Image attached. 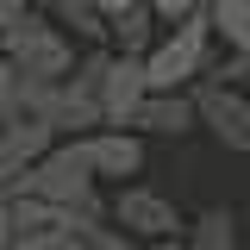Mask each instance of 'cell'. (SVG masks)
I'll return each mask as SVG.
<instances>
[{"mask_svg": "<svg viewBox=\"0 0 250 250\" xmlns=\"http://www.w3.org/2000/svg\"><path fill=\"white\" fill-rule=\"evenodd\" d=\"M0 200H44V207H62V213H82V219H113V194H106L100 175L88 169L82 144H62V150H50L31 175L0 182Z\"/></svg>", "mask_w": 250, "mask_h": 250, "instance_id": "obj_1", "label": "cell"}, {"mask_svg": "<svg viewBox=\"0 0 250 250\" xmlns=\"http://www.w3.org/2000/svg\"><path fill=\"white\" fill-rule=\"evenodd\" d=\"M0 50H6V62H13L19 75H31V82H69V75L82 69V57H88L50 13H25V19L0 25Z\"/></svg>", "mask_w": 250, "mask_h": 250, "instance_id": "obj_2", "label": "cell"}, {"mask_svg": "<svg viewBox=\"0 0 250 250\" xmlns=\"http://www.w3.org/2000/svg\"><path fill=\"white\" fill-rule=\"evenodd\" d=\"M213 44H219L213 13H194V19H182V25H169V31H163V44L144 57L150 88H156V94H194L200 82H207Z\"/></svg>", "mask_w": 250, "mask_h": 250, "instance_id": "obj_3", "label": "cell"}, {"mask_svg": "<svg viewBox=\"0 0 250 250\" xmlns=\"http://www.w3.org/2000/svg\"><path fill=\"white\" fill-rule=\"evenodd\" d=\"M113 225H119L131 244H175V238H188V225L194 219H182V207L163 194V188H150V182H131V188H119L113 194Z\"/></svg>", "mask_w": 250, "mask_h": 250, "instance_id": "obj_4", "label": "cell"}, {"mask_svg": "<svg viewBox=\"0 0 250 250\" xmlns=\"http://www.w3.org/2000/svg\"><path fill=\"white\" fill-rule=\"evenodd\" d=\"M194 100H200V125L213 131L219 150L250 156V94H244V88H225V82L207 75V82L194 88Z\"/></svg>", "mask_w": 250, "mask_h": 250, "instance_id": "obj_5", "label": "cell"}, {"mask_svg": "<svg viewBox=\"0 0 250 250\" xmlns=\"http://www.w3.org/2000/svg\"><path fill=\"white\" fill-rule=\"evenodd\" d=\"M82 156H88V169L100 175V188H131L144 175V138L138 131H94V138H75Z\"/></svg>", "mask_w": 250, "mask_h": 250, "instance_id": "obj_6", "label": "cell"}, {"mask_svg": "<svg viewBox=\"0 0 250 250\" xmlns=\"http://www.w3.org/2000/svg\"><path fill=\"white\" fill-rule=\"evenodd\" d=\"M50 150H62V138L50 131V125H38V119L0 125V182H13V175H31V169H38Z\"/></svg>", "mask_w": 250, "mask_h": 250, "instance_id": "obj_7", "label": "cell"}, {"mask_svg": "<svg viewBox=\"0 0 250 250\" xmlns=\"http://www.w3.org/2000/svg\"><path fill=\"white\" fill-rule=\"evenodd\" d=\"M188 131H207L194 94H150V106L138 113V138H188Z\"/></svg>", "mask_w": 250, "mask_h": 250, "instance_id": "obj_8", "label": "cell"}, {"mask_svg": "<svg viewBox=\"0 0 250 250\" xmlns=\"http://www.w3.org/2000/svg\"><path fill=\"white\" fill-rule=\"evenodd\" d=\"M44 13H50L82 50H113V19L100 13V0H44Z\"/></svg>", "mask_w": 250, "mask_h": 250, "instance_id": "obj_9", "label": "cell"}, {"mask_svg": "<svg viewBox=\"0 0 250 250\" xmlns=\"http://www.w3.org/2000/svg\"><path fill=\"white\" fill-rule=\"evenodd\" d=\"M188 250H238V213L231 207H200L188 225Z\"/></svg>", "mask_w": 250, "mask_h": 250, "instance_id": "obj_10", "label": "cell"}, {"mask_svg": "<svg viewBox=\"0 0 250 250\" xmlns=\"http://www.w3.org/2000/svg\"><path fill=\"white\" fill-rule=\"evenodd\" d=\"M156 25H163V19H156V6H138V13L113 19V50H119V57H150L156 44H163Z\"/></svg>", "mask_w": 250, "mask_h": 250, "instance_id": "obj_11", "label": "cell"}, {"mask_svg": "<svg viewBox=\"0 0 250 250\" xmlns=\"http://www.w3.org/2000/svg\"><path fill=\"white\" fill-rule=\"evenodd\" d=\"M207 13L225 38V57H250V0H207Z\"/></svg>", "mask_w": 250, "mask_h": 250, "instance_id": "obj_12", "label": "cell"}, {"mask_svg": "<svg viewBox=\"0 0 250 250\" xmlns=\"http://www.w3.org/2000/svg\"><path fill=\"white\" fill-rule=\"evenodd\" d=\"M0 250H82V238L75 231H31V238H13Z\"/></svg>", "mask_w": 250, "mask_h": 250, "instance_id": "obj_13", "label": "cell"}, {"mask_svg": "<svg viewBox=\"0 0 250 250\" xmlns=\"http://www.w3.org/2000/svg\"><path fill=\"white\" fill-rule=\"evenodd\" d=\"M150 6H156V19H163V31L194 19V13H207V0H150Z\"/></svg>", "mask_w": 250, "mask_h": 250, "instance_id": "obj_14", "label": "cell"}, {"mask_svg": "<svg viewBox=\"0 0 250 250\" xmlns=\"http://www.w3.org/2000/svg\"><path fill=\"white\" fill-rule=\"evenodd\" d=\"M150 250H188V238H175V244H150Z\"/></svg>", "mask_w": 250, "mask_h": 250, "instance_id": "obj_15", "label": "cell"}]
</instances>
